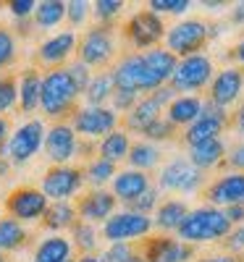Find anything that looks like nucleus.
I'll return each mask as SVG.
<instances>
[{"instance_id": "1", "label": "nucleus", "mask_w": 244, "mask_h": 262, "mask_svg": "<svg viewBox=\"0 0 244 262\" xmlns=\"http://www.w3.org/2000/svg\"><path fill=\"white\" fill-rule=\"evenodd\" d=\"M79 97L82 92L76 90V84L69 74V69H53V71H45L42 76V107L39 111L45 113V118H50L53 123H60L79 111Z\"/></svg>"}, {"instance_id": "2", "label": "nucleus", "mask_w": 244, "mask_h": 262, "mask_svg": "<svg viewBox=\"0 0 244 262\" xmlns=\"http://www.w3.org/2000/svg\"><path fill=\"white\" fill-rule=\"evenodd\" d=\"M231 231H234V223L226 217V210L205 205V207L189 210L187 221L176 231V236L194 247V244H208V242H223Z\"/></svg>"}, {"instance_id": "3", "label": "nucleus", "mask_w": 244, "mask_h": 262, "mask_svg": "<svg viewBox=\"0 0 244 262\" xmlns=\"http://www.w3.org/2000/svg\"><path fill=\"white\" fill-rule=\"evenodd\" d=\"M116 79V86H124V90H134L139 95H152L155 90L166 86L158 76L152 74V69L145 60V53H124L113 69H110Z\"/></svg>"}, {"instance_id": "4", "label": "nucleus", "mask_w": 244, "mask_h": 262, "mask_svg": "<svg viewBox=\"0 0 244 262\" xmlns=\"http://www.w3.org/2000/svg\"><path fill=\"white\" fill-rule=\"evenodd\" d=\"M121 32H124V39L134 50L147 53V50L160 48V42H166L168 27L163 24V18L158 13H152L150 8H142V11L129 16V21L124 24Z\"/></svg>"}, {"instance_id": "5", "label": "nucleus", "mask_w": 244, "mask_h": 262, "mask_svg": "<svg viewBox=\"0 0 244 262\" xmlns=\"http://www.w3.org/2000/svg\"><path fill=\"white\" fill-rule=\"evenodd\" d=\"M76 58L90 69H105L116 58V29L113 24H92L79 37Z\"/></svg>"}, {"instance_id": "6", "label": "nucleus", "mask_w": 244, "mask_h": 262, "mask_svg": "<svg viewBox=\"0 0 244 262\" xmlns=\"http://www.w3.org/2000/svg\"><path fill=\"white\" fill-rule=\"evenodd\" d=\"M210 42V24L202 18H184L173 24L166 34V50H171L176 58H189L199 55Z\"/></svg>"}, {"instance_id": "7", "label": "nucleus", "mask_w": 244, "mask_h": 262, "mask_svg": "<svg viewBox=\"0 0 244 262\" xmlns=\"http://www.w3.org/2000/svg\"><path fill=\"white\" fill-rule=\"evenodd\" d=\"M215 66L213 58L199 53V55H189L181 58L179 66H176V74L171 79V90L176 95H197L210 86V81L215 79Z\"/></svg>"}, {"instance_id": "8", "label": "nucleus", "mask_w": 244, "mask_h": 262, "mask_svg": "<svg viewBox=\"0 0 244 262\" xmlns=\"http://www.w3.org/2000/svg\"><path fill=\"white\" fill-rule=\"evenodd\" d=\"M205 186H208V176L199 168H194L189 163V158H173L158 173V189L160 191L194 194V191H205Z\"/></svg>"}, {"instance_id": "9", "label": "nucleus", "mask_w": 244, "mask_h": 262, "mask_svg": "<svg viewBox=\"0 0 244 262\" xmlns=\"http://www.w3.org/2000/svg\"><path fill=\"white\" fill-rule=\"evenodd\" d=\"M124 118L113 111L110 105H103V107H95V105H79V111L71 116V126L79 134V139H103L108 137L110 131H116L118 123Z\"/></svg>"}, {"instance_id": "10", "label": "nucleus", "mask_w": 244, "mask_h": 262, "mask_svg": "<svg viewBox=\"0 0 244 262\" xmlns=\"http://www.w3.org/2000/svg\"><path fill=\"white\" fill-rule=\"evenodd\" d=\"M152 228L155 223L150 215H142L134 210H121L103 223V236L108 244H131V242H139V238L150 236Z\"/></svg>"}, {"instance_id": "11", "label": "nucleus", "mask_w": 244, "mask_h": 262, "mask_svg": "<svg viewBox=\"0 0 244 262\" xmlns=\"http://www.w3.org/2000/svg\"><path fill=\"white\" fill-rule=\"evenodd\" d=\"M84 184V168L76 165H50L39 179V189L50 202H71Z\"/></svg>"}, {"instance_id": "12", "label": "nucleus", "mask_w": 244, "mask_h": 262, "mask_svg": "<svg viewBox=\"0 0 244 262\" xmlns=\"http://www.w3.org/2000/svg\"><path fill=\"white\" fill-rule=\"evenodd\" d=\"M45 134H48V128H45V123H42L39 118L24 121L8 139V147H6L8 163L11 165H27L42 149V144H45Z\"/></svg>"}, {"instance_id": "13", "label": "nucleus", "mask_w": 244, "mask_h": 262, "mask_svg": "<svg viewBox=\"0 0 244 262\" xmlns=\"http://www.w3.org/2000/svg\"><path fill=\"white\" fill-rule=\"evenodd\" d=\"M53 202L45 196L39 186H16L8 196H6V212L8 217L18 223H37L45 217L48 207Z\"/></svg>"}, {"instance_id": "14", "label": "nucleus", "mask_w": 244, "mask_h": 262, "mask_svg": "<svg viewBox=\"0 0 244 262\" xmlns=\"http://www.w3.org/2000/svg\"><path fill=\"white\" fill-rule=\"evenodd\" d=\"M176 97H179V95L171 90V84L160 86V90H155L152 95H145V97L134 105V111L124 116V126H126L129 131H137V134H142L147 126H152L158 118L166 116V107H168Z\"/></svg>"}, {"instance_id": "15", "label": "nucleus", "mask_w": 244, "mask_h": 262, "mask_svg": "<svg viewBox=\"0 0 244 262\" xmlns=\"http://www.w3.org/2000/svg\"><path fill=\"white\" fill-rule=\"evenodd\" d=\"M226 128H231V113L205 100L202 116L181 131V142L187 147H194V144H202V142H210V139H220V134H223Z\"/></svg>"}, {"instance_id": "16", "label": "nucleus", "mask_w": 244, "mask_h": 262, "mask_svg": "<svg viewBox=\"0 0 244 262\" xmlns=\"http://www.w3.org/2000/svg\"><path fill=\"white\" fill-rule=\"evenodd\" d=\"M76 50H79V34L74 29H63V32L39 42L34 60H37V66H45L48 71H53V69L69 66V60L76 55Z\"/></svg>"}, {"instance_id": "17", "label": "nucleus", "mask_w": 244, "mask_h": 262, "mask_svg": "<svg viewBox=\"0 0 244 262\" xmlns=\"http://www.w3.org/2000/svg\"><path fill=\"white\" fill-rule=\"evenodd\" d=\"M139 254L147 262H189L194 259V247L181 242L179 236H171V233H158V236H150L142 238L139 244Z\"/></svg>"}, {"instance_id": "18", "label": "nucleus", "mask_w": 244, "mask_h": 262, "mask_svg": "<svg viewBox=\"0 0 244 262\" xmlns=\"http://www.w3.org/2000/svg\"><path fill=\"white\" fill-rule=\"evenodd\" d=\"M79 134L69 121L53 123L45 134V158L50 165H71L74 158H79Z\"/></svg>"}, {"instance_id": "19", "label": "nucleus", "mask_w": 244, "mask_h": 262, "mask_svg": "<svg viewBox=\"0 0 244 262\" xmlns=\"http://www.w3.org/2000/svg\"><path fill=\"white\" fill-rule=\"evenodd\" d=\"M244 92V69L241 66H226L215 74V79L208 86V102L218 107H231Z\"/></svg>"}, {"instance_id": "20", "label": "nucleus", "mask_w": 244, "mask_h": 262, "mask_svg": "<svg viewBox=\"0 0 244 262\" xmlns=\"http://www.w3.org/2000/svg\"><path fill=\"white\" fill-rule=\"evenodd\" d=\"M202 196L208 200V205L220 207V210H226L231 205H244V173L229 170L223 176L213 179L205 186Z\"/></svg>"}, {"instance_id": "21", "label": "nucleus", "mask_w": 244, "mask_h": 262, "mask_svg": "<svg viewBox=\"0 0 244 262\" xmlns=\"http://www.w3.org/2000/svg\"><path fill=\"white\" fill-rule=\"evenodd\" d=\"M76 205V212H79V221H87V223H105L108 217L116 215V207H118V200L113 191L108 189H90L84 196L74 202Z\"/></svg>"}, {"instance_id": "22", "label": "nucleus", "mask_w": 244, "mask_h": 262, "mask_svg": "<svg viewBox=\"0 0 244 262\" xmlns=\"http://www.w3.org/2000/svg\"><path fill=\"white\" fill-rule=\"evenodd\" d=\"M152 184H150V176L145 170H134V168H124L116 173L113 184H110V191L116 194V200L124 202V205H131L134 200H139V196L145 191H150Z\"/></svg>"}, {"instance_id": "23", "label": "nucleus", "mask_w": 244, "mask_h": 262, "mask_svg": "<svg viewBox=\"0 0 244 262\" xmlns=\"http://www.w3.org/2000/svg\"><path fill=\"white\" fill-rule=\"evenodd\" d=\"M42 76L37 66H29L18 74V111L34 113L42 107Z\"/></svg>"}, {"instance_id": "24", "label": "nucleus", "mask_w": 244, "mask_h": 262, "mask_svg": "<svg viewBox=\"0 0 244 262\" xmlns=\"http://www.w3.org/2000/svg\"><path fill=\"white\" fill-rule=\"evenodd\" d=\"M202 111H205V100L199 95H179L166 107V118L176 128H187L202 116Z\"/></svg>"}, {"instance_id": "25", "label": "nucleus", "mask_w": 244, "mask_h": 262, "mask_svg": "<svg viewBox=\"0 0 244 262\" xmlns=\"http://www.w3.org/2000/svg\"><path fill=\"white\" fill-rule=\"evenodd\" d=\"M187 158L194 168L199 170H213L218 165H226V158H229V149H226V142L223 139H210V142H202V144H194L189 147Z\"/></svg>"}, {"instance_id": "26", "label": "nucleus", "mask_w": 244, "mask_h": 262, "mask_svg": "<svg viewBox=\"0 0 244 262\" xmlns=\"http://www.w3.org/2000/svg\"><path fill=\"white\" fill-rule=\"evenodd\" d=\"M71 252H74L71 238H66L60 233H53V236L39 238V244L32 252V262H69Z\"/></svg>"}, {"instance_id": "27", "label": "nucleus", "mask_w": 244, "mask_h": 262, "mask_svg": "<svg viewBox=\"0 0 244 262\" xmlns=\"http://www.w3.org/2000/svg\"><path fill=\"white\" fill-rule=\"evenodd\" d=\"M187 215H189V205L184 200H176V196H171V200L160 202V207L155 210V217H152V223L158 231L163 233H171V231H179L181 223L187 221Z\"/></svg>"}, {"instance_id": "28", "label": "nucleus", "mask_w": 244, "mask_h": 262, "mask_svg": "<svg viewBox=\"0 0 244 262\" xmlns=\"http://www.w3.org/2000/svg\"><path fill=\"white\" fill-rule=\"evenodd\" d=\"M129 152H131V139H129V131L126 128H116L110 131L108 137H103L97 142V158H105L110 163H121L129 160Z\"/></svg>"}, {"instance_id": "29", "label": "nucleus", "mask_w": 244, "mask_h": 262, "mask_svg": "<svg viewBox=\"0 0 244 262\" xmlns=\"http://www.w3.org/2000/svg\"><path fill=\"white\" fill-rule=\"evenodd\" d=\"M116 90H118V86H116L113 74H110V71H100V74L92 76L90 86H87V92L82 95V97H84V105L103 107V105H108L110 100H113Z\"/></svg>"}, {"instance_id": "30", "label": "nucleus", "mask_w": 244, "mask_h": 262, "mask_svg": "<svg viewBox=\"0 0 244 262\" xmlns=\"http://www.w3.org/2000/svg\"><path fill=\"white\" fill-rule=\"evenodd\" d=\"M79 221V212L74 202H53L42 217V226L48 231H66V228H74V223Z\"/></svg>"}, {"instance_id": "31", "label": "nucleus", "mask_w": 244, "mask_h": 262, "mask_svg": "<svg viewBox=\"0 0 244 262\" xmlns=\"http://www.w3.org/2000/svg\"><path fill=\"white\" fill-rule=\"evenodd\" d=\"M163 160V152L158 144H152V142H134L131 144V152H129V168H134V170H152V168H158Z\"/></svg>"}, {"instance_id": "32", "label": "nucleus", "mask_w": 244, "mask_h": 262, "mask_svg": "<svg viewBox=\"0 0 244 262\" xmlns=\"http://www.w3.org/2000/svg\"><path fill=\"white\" fill-rule=\"evenodd\" d=\"M29 238V231L24 228V223L13 221V217H0V252L8 254V252H16L27 244Z\"/></svg>"}, {"instance_id": "33", "label": "nucleus", "mask_w": 244, "mask_h": 262, "mask_svg": "<svg viewBox=\"0 0 244 262\" xmlns=\"http://www.w3.org/2000/svg\"><path fill=\"white\" fill-rule=\"evenodd\" d=\"M145 60L152 69V74L158 76L163 84H171L173 74H176V66H179V58H176L171 50L166 48H155V50H147L145 53Z\"/></svg>"}, {"instance_id": "34", "label": "nucleus", "mask_w": 244, "mask_h": 262, "mask_svg": "<svg viewBox=\"0 0 244 262\" xmlns=\"http://www.w3.org/2000/svg\"><path fill=\"white\" fill-rule=\"evenodd\" d=\"M66 11H69V3H63V0H42L37 3L32 24L37 29H53L66 18Z\"/></svg>"}, {"instance_id": "35", "label": "nucleus", "mask_w": 244, "mask_h": 262, "mask_svg": "<svg viewBox=\"0 0 244 262\" xmlns=\"http://www.w3.org/2000/svg\"><path fill=\"white\" fill-rule=\"evenodd\" d=\"M116 163H110L105 158H92L90 163L84 165V181L90 184L92 189H105L108 184H113L116 179Z\"/></svg>"}, {"instance_id": "36", "label": "nucleus", "mask_w": 244, "mask_h": 262, "mask_svg": "<svg viewBox=\"0 0 244 262\" xmlns=\"http://www.w3.org/2000/svg\"><path fill=\"white\" fill-rule=\"evenodd\" d=\"M71 244H74V249H79V254H95V249H97L95 226L87 221H76L71 228Z\"/></svg>"}, {"instance_id": "37", "label": "nucleus", "mask_w": 244, "mask_h": 262, "mask_svg": "<svg viewBox=\"0 0 244 262\" xmlns=\"http://www.w3.org/2000/svg\"><path fill=\"white\" fill-rule=\"evenodd\" d=\"M18 107V76L0 74V116Z\"/></svg>"}, {"instance_id": "38", "label": "nucleus", "mask_w": 244, "mask_h": 262, "mask_svg": "<svg viewBox=\"0 0 244 262\" xmlns=\"http://www.w3.org/2000/svg\"><path fill=\"white\" fill-rule=\"evenodd\" d=\"M16 37L8 27H0V71L3 69H11V66L16 63Z\"/></svg>"}, {"instance_id": "39", "label": "nucleus", "mask_w": 244, "mask_h": 262, "mask_svg": "<svg viewBox=\"0 0 244 262\" xmlns=\"http://www.w3.org/2000/svg\"><path fill=\"white\" fill-rule=\"evenodd\" d=\"M173 134H176V126L163 116V118H158L152 126H147L145 131H142V137H145V142H152V144H158V142H168V139H173Z\"/></svg>"}, {"instance_id": "40", "label": "nucleus", "mask_w": 244, "mask_h": 262, "mask_svg": "<svg viewBox=\"0 0 244 262\" xmlns=\"http://www.w3.org/2000/svg\"><path fill=\"white\" fill-rule=\"evenodd\" d=\"M121 11H124L121 0H97V3H92V13L97 18V24H113Z\"/></svg>"}, {"instance_id": "41", "label": "nucleus", "mask_w": 244, "mask_h": 262, "mask_svg": "<svg viewBox=\"0 0 244 262\" xmlns=\"http://www.w3.org/2000/svg\"><path fill=\"white\" fill-rule=\"evenodd\" d=\"M145 95H139V92H134V90H124V86H118L116 90V95H113V100H110V107L121 116H126V113H131L134 111V105L142 100Z\"/></svg>"}, {"instance_id": "42", "label": "nucleus", "mask_w": 244, "mask_h": 262, "mask_svg": "<svg viewBox=\"0 0 244 262\" xmlns=\"http://www.w3.org/2000/svg\"><path fill=\"white\" fill-rule=\"evenodd\" d=\"M147 8H150L152 13H158V16H163V13H168V16H181V13H187V11L192 8V3H189V0H150Z\"/></svg>"}, {"instance_id": "43", "label": "nucleus", "mask_w": 244, "mask_h": 262, "mask_svg": "<svg viewBox=\"0 0 244 262\" xmlns=\"http://www.w3.org/2000/svg\"><path fill=\"white\" fill-rule=\"evenodd\" d=\"M160 207V189L152 186L150 191H145L139 200H134L131 205H126V210H134V212H142V215H150Z\"/></svg>"}, {"instance_id": "44", "label": "nucleus", "mask_w": 244, "mask_h": 262, "mask_svg": "<svg viewBox=\"0 0 244 262\" xmlns=\"http://www.w3.org/2000/svg\"><path fill=\"white\" fill-rule=\"evenodd\" d=\"M66 69H69V74H71V79H74V84H76V90L84 95L87 92V86H90V81H92V69L87 63H82L79 58L76 60H71L69 66H66Z\"/></svg>"}, {"instance_id": "45", "label": "nucleus", "mask_w": 244, "mask_h": 262, "mask_svg": "<svg viewBox=\"0 0 244 262\" xmlns=\"http://www.w3.org/2000/svg\"><path fill=\"white\" fill-rule=\"evenodd\" d=\"M92 13V6L87 0H69V11H66V21L76 29L82 24H87V18Z\"/></svg>"}, {"instance_id": "46", "label": "nucleus", "mask_w": 244, "mask_h": 262, "mask_svg": "<svg viewBox=\"0 0 244 262\" xmlns=\"http://www.w3.org/2000/svg\"><path fill=\"white\" fill-rule=\"evenodd\" d=\"M34 11H37L34 0H11L8 3V13L16 18V24H29L34 18Z\"/></svg>"}, {"instance_id": "47", "label": "nucleus", "mask_w": 244, "mask_h": 262, "mask_svg": "<svg viewBox=\"0 0 244 262\" xmlns=\"http://www.w3.org/2000/svg\"><path fill=\"white\" fill-rule=\"evenodd\" d=\"M137 254V249L131 244H108V249L100 254L103 262H129Z\"/></svg>"}, {"instance_id": "48", "label": "nucleus", "mask_w": 244, "mask_h": 262, "mask_svg": "<svg viewBox=\"0 0 244 262\" xmlns=\"http://www.w3.org/2000/svg\"><path fill=\"white\" fill-rule=\"evenodd\" d=\"M223 249L229 254H239L241 257V252H244V226H234V231L223 238Z\"/></svg>"}, {"instance_id": "49", "label": "nucleus", "mask_w": 244, "mask_h": 262, "mask_svg": "<svg viewBox=\"0 0 244 262\" xmlns=\"http://www.w3.org/2000/svg\"><path fill=\"white\" fill-rule=\"evenodd\" d=\"M226 168L244 173V142L229 149V158H226Z\"/></svg>"}, {"instance_id": "50", "label": "nucleus", "mask_w": 244, "mask_h": 262, "mask_svg": "<svg viewBox=\"0 0 244 262\" xmlns=\"http://www.w3.org/2000/svg\"><path fill=\"white\" fill-rule=\"evenodd\" d=\"M11 121L6 116H0V155H6V147H8V139H11Z\"/></svg>"}, {"instance_id": "51", "label": "nucleus", "mask_w": 244, "mask_h": 262, "mask_svg": "<svg viewBox=\"0 0 244 262\" xmlns=\"http://www.w3.org/2000/svg\"><path fill=\"white\" fill-rule=\"evenodd\" d=\"M226 217L234 226H244V205H231L226 207Z\"/></svg>"}, {"instance_id": "52", "label": "nucleus", "mask_w": 244, "mask_h": 262, "mask_svg": "<svg viewBox=\"0 0 244 262\" xmlns=\"http://www.w3.org/2000/svg\"><path fill=\"white\" fill-rule=\"evenodd\" d=\"M231 128L236 131V134H241L244 137V102L236 107V111L231 113Z\"/></svg>"}, {"instance_id": "53", "label": "nucleus", "mask_w": 244, "mask_h": 262, "mask_svg": "<svg viewBox=\"0 0 244 262\" xmlns=\"http://www.w3.org/2000/svg\"><path fill=\"white\" fill-rule=\"evenodd\" d=\"M197 262H244L239 254H229V252H223V254H208V257H199Z\"/></svg>"}, {"instance_id": "54", "label": "nucleus", "mask_w": 244, "mask_h": 262, "mask_svg": "<svg viewBox=\"0 0 244 262\" xmlns=\"http://www.w3.org/2000/svg\"><path fill=\"white\" fill-rule=\"evenodd\" d=\"M229 58L234 60V66H241V69H244V37H241V39L236 42V45L231 48Z\"/></svg>"}, {"instance_id": "55", "label": "nucleus", "mask_w": 244, "mask_h": 262, "mask_svg": "<svg viewBox=\"0 0 244 262\" xmlns=\"http://www.w3.org/2000/svg\"><path fill=\"white\" fill-rule=\"evenodd\" d=\"M231 24L234 27H244V3H236L234 8H231Z\"/></svg>"}, {"instance_id": "56", "label": "nucleus", "mask_w": 244, "mask_h": 262, "mask_svg": "<svg viewBox=\"0 0 244 262\" xmlns=\"http://www.w3.org/2000/svg\"><path fill=\"white\" fill-rule=\"evenodd\" d=\"M8 173H11V163H8L6 155H0V181H6Z\"/></svg>"}, {"instance_id": "57", "label": "nucleus", "mask_w": 244, "mask_h": 262, "mask_svg": "<svg viewBox=\"0 0 244 262\" xmlns=\"http://www.w3.org/2000/svg\"><path fill=\"white\" fill-rule=\"evenodd\" d=\"M76 262H103V259H100L97 254H79Z\"/></svg>"}, {"instance_id": "58", "label": "nucleus", "mask_w": 244, "mask_h": 262, "mask_svg": "<svg viewBox=\"0 0 244 262\" xmlns=\"http://www.w3.org/2000/svg\"><path fill=\"white\" fill-rule=\"evenodd\" d=\"M129 262H147V259H145V257H142V254H139V252H137V254H134V257H131V259H129Z\"/></svg>"}, {"instance_id": "59", "label": "nucleus", "mask_w": 244, "mask_h": 262, "mask_svg": "<svg viewBox=\"0 0 244 262\" xmlns=\"http://www.w3.org/2000/svg\"><path fill=\"white\" fill-rule=\"evenodd\" d=\"M0 262H8V257H6L3 252H0Z\"/></svg>"}, {"instance_id": "60", "label": "nucleus", "mask_w": 244, "mask_h": 262, "mask_svg": "<svg viewBox=\"0 0 244 262\" xmlns=\"http://www.w3.org/2000/svg\"><path fill=\"white\" fill-rule=\"evenodd\" d=\"M69 262H76V259H69Z\"/></svg>"}, {"instance_id": "61", "label": "nucleus", "mask_w": 244, "mask_h": 262, "mask_svg": "<svg viewBox=\"0 0 244 262\" xmlns=\"http://www.w3.org/2000/svg\"><path fill=\"white\" fill-rule=\"evenodd\" d=\"M0 196H3V194H0Z\"/></svg>"}]
</instances>
